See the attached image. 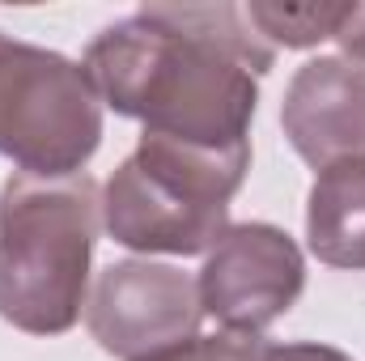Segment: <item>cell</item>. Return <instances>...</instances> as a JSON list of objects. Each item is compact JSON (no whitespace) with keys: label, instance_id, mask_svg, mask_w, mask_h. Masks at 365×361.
I'll list each match as a JSON object with an SVG mask.
<instances>
[{"label":"cell","instance_id":"obj_7","mask_svg":"<svg viewBox=\"0 0 365 361\" xmlns=\"http://www.w3.org/2000/svg\"><path fill=\"white\" fill-rule=\"evenodd\" d=\"M280 128L314 171L365 162V64L344 56L302 64L284 93Z\"/></svg>","mask_w":365,"mask_h":361},{"label":"cell","instance_id":"obj_4","mask_svg":"<svg viewBox=\"0 0 365 361\" xmlns=\"http://www.w3.org/2000/svg\"><path fill=\"white\" fill-rule=\"evenodd\" d=\"M102 141V102L81 64L0 34V158L21 175H81Z\"/></svg>","mask_w":365,"mask_h":361},{"label":"cell","instance_id":"obj_12","mask_svg":"<svg viewBox=\"0 0 365 361\" xmlns=\"http://www.w3.org/2000/svg\"><path fill=\"white\" fill-rule=\"evenodd\" d=\"M336 43L349 56H357V64L365 60V4H349V13H344V21L336 30Z\"/></svg>","mask_w":365,"mask_h":361},{"label":"cell","instance_id":"obj_1","mask_svg":"<svg viewBox=\"0 0 365 361\" xmlns=\"http://www.w3.org/2000/svg\"><path fill=\"white\" fill-rule=\"evenodd\" d=\"M276 47L238 4H145L102 30L81 68L98 102L182 145H251L259 86Z\"/></svg>","mask_w":365,"mask_h":361},{"label":"cell","instance_id":"obj_6","mask_svg":"<svg viewBox=\"0 0 365 361\" xmlns=\"http://www.w3.org/2000/svg\"><path fill=\"white\" fill-rule=\"evenodd\" d=\"M200 306L221 332L259 340L276 319L302 298L306 264L297 243L264 221L230 225L208 251L200 272Z\"/></svg>","mask_w":365,"mask_h":361},{"label":"cell","instance_id":"obj_8","mask_svg":"<svg viewBox=\"0 0 365 361\" xmlns=\"http://www.w3.org/2000/svg\"><path fill=\"white\" fill-rule=\"evenodd\" d=\"M310 251L331 268H365V162L319 171L306 204Z\"/></svg>","mask_w":365,"mask_h":361},{"label":"cell","instance_id":"obj_3","mask_svg":"<svg viewBox=\"0 0 365 361\" xmlns=\"http://www.w3.org/2000/svg\"><path fill=\"white\" fill-rule=\"evenodd\" d=\"M251 145L208 149L140 132L136 153L110 175L102 225L145 255H200L230 230V200L247 179Z\"/></svg>","mask_w":365,"mask_h":361},{"label":"cell","instance_id":"obj_2","mask_svg":"<svg viewBox=\"0 0 365 361\" xmlns=\"http://www.w3.org/2000/svg\"><path fill=\"white\" fill-rule=\"evenodd\" d=\"M102 225L98 183L13 175L0 187V319L30 336H64L90 302Z\"/></svg>","mask_w":365,"mask_h":361},{"label":"cell","instance_id":"obj_10","mask_svg":"<svg viewBox=\"0 0 365 361\" xmlns=\"http://www.w3.org/2000/svg\"><path fill=\"white\" fill-rule=\"evenodd\" d=\"M259 340H247V336H195L191 345H182L175 353H162L153 361H259Z\"/></svg>","mask_w":365,"mask_h":361},{"label":"cell","instance_id":"obj_11","mask_svg":"<svg viewBox=\"0 0 365 361\" xmlns=\"http://www.w3.org/2000/svg\"><path fill=\"white\" fill-rule=\"evenodd\" d=\"M259 361H353L327 345H264Z\"/></svg>","mask_w":365,"mask_h":361},{"label":"cell","instance_id":"obj_5","mask_svg":"<svg viewBox=\"0 0 365 361\" xmlns=\"http://www.w3.org/2000/svg\"><path fill=\"white\" fill-rule=\"evenodd\" d=\"M200 285L182 268L123 260L98 276L86 302L90 336L119 361H153L200 336Z\"/></svg>","mask_w":365,"mask_h":361},{"label":"cell","instance_id":"obj_9","mask_svg":"<svg viewBox=\"0 0 365 361\" xmlns=\"http://www.w3.org/2000/svg\"><path fill=\"white\" fill-rule=\"evenodd\" d=\"M251 26L268 39V43H284V47H314L323 39H336L349 4H242Z\"/></svg>","mask_w":365,"mask_h":361}]
</instances>
